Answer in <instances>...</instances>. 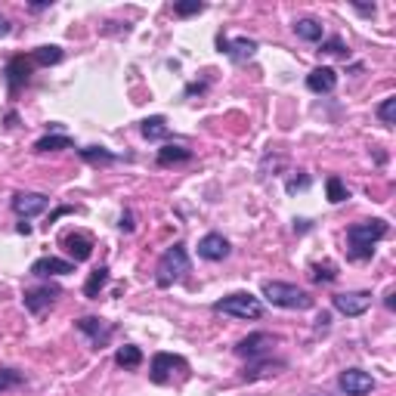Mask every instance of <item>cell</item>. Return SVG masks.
<instances>
[{"label": "cell", "mask_w": 396, "mask_h": 396, "mask_svg": "<svg viewBox=\"0 0 396 396\" xmlns=\"http://www.w3.org/2000/svg\"><path fill=\"white\" fill-rule=\"evenodd\" d=\"M387 232H390V226H387V220H381V217L353 223L350 229H347V248H350V257L353 260H371L375 245L387 236Z\"/></svg>", "instance_id": "6da1fadb"}, {"label": "cell", "mask_w": 396, "mask_h": 396, "mask_svg": "<svg viewBox=\"0 0 396 396\" xmlns=\"http://www.w3.org/2000/svg\"><path fill=\"white\" fill-rule=\"evenodd\" d=\"M186 272H189V254H186V245H174L161 254V260L155 266V285L158 288H171L174 282H180Z\"/></svg>", "instance_id": "7a4b0ae2"}, {"label": "cell", "mask_w": 396, "mask_h": 396, "mask_svg": "<svg viewBox=\"0 0 396 396\" xmlns=\"http://www.w3.org/2000/svg\"><path fill=\"white\" fill-rule=\"evenodd\" d=\"M263 297L272 306H282V310H310L313 306V297L304 288L288 285V282H263Z\"/></svg>", "instance_id": "3957f363"}, {"label": "cell", "mask_w": 396, "mask_h": 396, "mask_svg": "<svg viewBox=\"0 0 396 396\" xmlns=\"http://www.w3.org/2000/svg\"><path fill=\"white\" fill-rule=\"evenodd\" d=\"M214 313H223V316L232 319H260L263 316V304L260 297L248 294V291H236V294H226L223 301H217L211 306Z\"/></svg>", "instance_id": "277c9868"}, {"label": "cell", "mask_w": 396, "mask_h": 396, "mask_svg": "<svg viewBox=\"0 0 396 396\" xmlns=\"http://www.w3.org/2000/svg\"><path fill=\"white\" fill-rule=\"evenodd\" d=\"M276 344H279V341H276L272 335H266V331H254V335L241 337V341L236 344V356L248 359V362L263 359V356H270L272 347H276Z\"/></svg>", "instance_id": "5b68a950"}, {"label": "cell", "mask_w": 396, "mask_h": 396, "mask_svg": "<svg viewBox=\"0 0 396 396\" xmlns=\"http://www.w3.org/2000/svg\"><path fill=\"white\" fill-rule=\"evenodd\" d=\"M176 371H189L183 356H174V353H155L152 356V366H149V378L155 384H171Z\"/></svg>", "instance_id": "8992f818"}, {"label": "cell", "mask_w": 396, "mask_h": 396, "mask_svg": "<svg viewBox=\"0 0 396 396\" xmlns=\"http://www.w3.org/2000/svg\"><path fill=\"white\" fill-rule=\"evenodd\" d=\"M59 285H35V288H25V294H22V304H25V310L31 316H40V313H47L50 306L59 301Z\"/></svg>", "instance_id": "52a82bcc"}, {"label": "cell", "mask_w": 396, "mask_h": 396, "mask_svg": "<svg viewBox=\"0 0 396 396\" xmlns=\"http://www.w3.org/2000/svg\"><path fill=\"white\" fill-rule=\"evenodd\" d=\"M331 304H335V310L341 313V316L356 319V316H362V313H368L371 294L368 291H341V294L331 297Z\"/></svg>", "instance_id": "ba28073f"}, {"label": "cell", "mask_w": 396, "mask_h": 396, "mask_svg": "<svg viewBox=\"0 0 396 396\" xmlns=\"http://www.w3.org/2000/svg\"><path fill=\"white\" fill-rule=\"evenodd\" d=\"M337 387H341L344 396H368L375 390V378L362 368H347L337 375Z\"/></svg>", "instance_id": "9c48e42d"}, {"label": "cell", "mask_w": 396, "mask_h": 396, "mask_svg": "<svg viewBox=\"0 0 396 396\" xmlns=\"http://www.w3.org/2000/svg\"><path fill=\"white\" fill-rule=\"evenodd\" d=\"M10 205H13V211H16L19 220H31V217L44 214L47 208H50V198H47L44 192H16Z\"/></svg>", "instance_id": "30bf717a"}, {"label": "cell", "mask_w": 396, "mask_h": 396, "mask_svg": "<svg viewBox=\"0 0 396 396\" xmlns=\"http://www.w3.org/2000/svg\"><path fill=\"white\" fill-rule=\"evenodd\" d=\"M75 328L80 331V335L90 337V344L96 347V350H102V347L112 341V335H115V325H112V322H106V319H100V316H84V319H78Z\"/></svg>", "instance_id": "8fae6325"}, {"label": "cell", "mask_w": 396, "mask_h": 396, "mask_svg": "<svg viewBox=\"0 0 396 396\" xmlns=\"http://www.w3.org/2000/svg\"><path fill=\"white\" fill-rule=\"evenodd\" d=\"M217 47H220V53H226L232 62H248V59H254V53H257V40L251 37H236V40H229V37H223V35H217Z\"/></svg>", "instance_id": "7c38bea8"}, {"label": "cell", "mask_w": 396, "mask_h": 396, "mask_svg": "<svg viewBox=\"0 0 396 396\" xmlns=\"http://www.w3.org/2000/svg\"><path fill=\"white\" fill-rule=\"evenodd\" d=\"M229 251H232L229 239H223L220 232H208V236H201V241H198V257H201V260L220 263V260L229 257Z\"/></svg>", "instance_id": "4fadbf2b"}, {"label": "cell", "mask_w": 396, "mask_h": 396, "mask_svg": "<svg viewBox=\"0 0 396 396\" xmlns=\"http://www.w3.org/2000/svg\"><path fill=\"white\" fill-rule=\"evenodd\" d=\"M31 68H35V66H31V59H25V56H13V59L6 62L4 75H6V87H10V93H13V96L28 84Z\"/></svg>", "instance_id": "5bb4252c"}, {"label": "cell", "mask_w": 396, "mask_h": 396, "mask_svg": "<svg viewBox=\"0 0 396 396\" xmlns=\"http://www.w3.org/2000/svg\"><path fill=\"white\" fill-rule=\"evenodd\" d=\"M31 276L37 279H50V276H68V272H75V263L71 260H62V257H37L35 263H31Z\"/></svg>", "instance_id": "9a60e30c"}, {"label": "cell", "mask_w": 396, "mask_h": 396, "mask_svg": "<svg viewBox=\"0 0 396 396\" xmlns=\"http://www.w3.org/2000/svg\"><path fill=\"white\" fill-rule=\"evenodd\" d=\"M62 248H66V254L71 257V263H84V260H90V254H93V241H90V236H84V232H68V236L62 239Z\"/></svg>", "instance_id": "2e32d148"}, {"label": "cell", "mask_w": 396, "mask_h": 396, "mask_svg": "<svg viewBox=\"0 0 396 396\" xmlns=\"http://www.w3.org/2000/svg\"><path fill=\"white\" fill-rule=\"evenodd\" d=\"M337 87V71L335 68H328V66H319V68H313L310 75H306V90L310 93H331Z\"/></svg>", "instance_id": "e0dca14e"}, {"label": "cell", "mask_w": 396, "mask_h": 396, "mask_svg": "<svg viewBox=\"0 0 396 396\" xmlns=\"http://www.w3.org/2000/svg\"><path fill=\"white\" fill-rule=\"evenodd\" d=\"M279 368H285V362L282 359H270V356L254 359V362H248L245 371H241V381H260V378L279 375Z\"/></svg>", "instance_id": "ac0fdd59"}, {"label": "cell", "mask_w": 396, "mask_h": 396, "mask_svg": "<svg viewBox=\"0 0 396 396\" xmlns=\"http://www.w3.org/2000/svg\"><path fill=\"white\" fill-rule=\"evenodd\" d=\"M294 35L306 40V44H322V40H325V28H322L319 19L304 16V19H294Z\"/></svg>", "instance_id": "d6986e66"}, {"label": "cell", "mask_w": 396, "mask_h": 396, "mask_svg": "<svg viewBox=\"0 0 396 396\" xmlns=\"http://www.w3.org/2000/svg\"><path fill=\"white\" fill-rule=\"evenodd\" d=\"M192 158V149H186L180 143H167L158 149V164L161 167H171V164H183V161Z\"/></svg>", "instance_id": "ffe728a7"}, {"label": "cell", "mask_w": 396, "mask_h": 396, "mask_svg": "<svg viewBox=\"0 0 396 396\" xmlns=\"http://www.w3.org/2000/svg\"><path fill=\"white\" fill-rule=\"evenodd\" d=\"M115 366H118V368H124V371L140 368V366H143V350H140L136 344L118 347V350H115Z\"/></svg>", "instance_id": "44dd1931"}, {"label": "cell", "mask_w": 396, "mask_h": 396, "mask_svg": "<svg viewBox=\"0 0 396 396\" xmlns=\"http://www.w3.org/2000/svg\"><path fill=\"white\" fill-rule=\"evenodd\" d=\"M62 149H75L71 136H66V133H47V136H40V140L35 143L37 155H47V152H62Z\"/></svg>", "instance_id": "7402d4cb"}, {"label": "cell", "mask_w": 396, "mask_h": 396, "mask_svg": "<svg viewBox=\"0 0 396 396\" xmlns=\"http://www.w3.org/2000/svg\"><path fill=\"white\" fill-rule=\"evenodd\" d=\"M109 285V266L102 263V266H96V270L87 276L84 282V297H90V301H96V297L102 294V288Z\"/></svg>", "instance_id": "603a6c76"}, {"label": "cell", "mask_w": 396, "mask_h": 396, "mask_svg": "<svg viewBox=\"0 0 396 396\" xmlns=\"http://www.w3.org/2000/svg\"><path fill=\"white\" fill-rule=\"evenodd\" d=\"M140 133L145 136L149 143H155V140H167V118L164 115H152V118H145L143 124H140Z\"/></svg>", "instance_id": "cb8c5ba5"}, {"label": "cell", "mask_w": 396, "mask_h": 396, "mask_svg": "<svg viewBox=\"0 0 396 396\" xmlns=\"http://www.w3.org/2000/svg\"><path fill=\"white\" fill-rule=\"evenodd\" d=\"M31 59V66H40V68H50L56 66V62H62V47H56V44H47V47H37L35 53L28 56Z\"/></svg>", "instance_id": "d4e9b609"}, {"label": "cell", "mask_w": 396, "mask_h": 396, "mask_svg": "<svg viewBox=\"0 0 396 396\" xmlns=\"http://www.w3.org/2000/svg\"><path fill=\"white\" fill-rule=\"evenodd\" d=\"M78 155L87 161V164H112V161H118L121 155H115V152L102 149V145H87V149H78Z\"/></svg>", "instance_id": "484cf974"}, {"label": "cell", "mask_w": 396, "mask_h": 396, "mask_svg": "<svg viewBox=\"0 0 396 396\" xmlns=\"http://www.w3.org/2000/svg\"><path fill=\"white\" fill-rule=\"evenodd\" d=\"M325 196H328L331 205H344V201L350 198V189H347V183L341 180V176L331 174L328 180H325Z\"/></svg>", "instance_id": "4316f807"}, {"label": "cell", "mask_w": 396, "mask_h": 396, "mask_svg": "<svg viewBox=\"0 0 396 396\" xmlns=\"http://www.w3.org/2000/svg\"><path fill=\"white\" fill-rule=\"evenodd\" d=\"M375 115L381 118V124L393 127V124H396V96H384V100H381V106L375 109Z\"/></svg>", "instance_id": "83f0119b"}, {"label": "cell", "mask_w": 396, "mask_h": 396, "mask_svg": "<svg viewBox=\"0 0 396 396\" xmlns=\"http://www.w3.org/2000/svg\"><path fill=\"white\" fill-rule=\"evenodd\" d=\"M337 276H341V272H337L335 263H313V272H310L313 282H335Z\"/></svg>", "instance_id": "f1b7e54d"}, {"label": "cell", "mask_w": 396, "mask_h": 396, "mask_svg": "<svg viewBox=\"0 0 396 396\" xmlns=\"http://www.w3.org/2000/svg\"><path fill=\"white\" fill-rule=\"evenodd\" d=\"M198 13H205V4H201V0H180V4H174V16H180V19L198 16Z\"/></svg>", "instance_id": "f546056e"}, {"label": "cell", "mask_w": 396, "mask_h": 396, "mask_svg": "<svg viewBox=\"0 0 396 396\" xmlns=\"http://www.w3.org/2000/svg\"><path fill=\"white\" fill-rule=\"evenodd\" d=\"M319 53H328V56H344L347 59V44H344V37H328V40H322V50Z\"/></svg>", "instance_id": "4dcf8cb0"}, {"label": "cell", "mask_w": 396, "mask_h": 396, "mask_svg": "<svg viewBox=\"0 0 396 396\" xmlns=\"http://www.w3.org/2000/svg\"><path fill=\"white\" fill-rule=\"evenodd\" d=\"M121 232H133L136 229V223H133V211H124V214H121Z\"/></svg>", "instance_id": "1f68e13d"}, {"label": "cell", "mask_w": 396, "mask_h": 396, "mask_svg": "<svg viewBox=\"0 0 396 396\" xmlns=\"http://www.w3.org/2000/svg\"><path fill=\"white\" fill-rule=\"evenodd\" d=\"M310 186V176H297V180H288V192H297V189H306Z\"/></svg>", "instance_id": "d6a6232c"}, {"label": "cell", "mask_w": 396, "mask_h": 396, "mask_svg": "<svg viewBox=\"0 0 396 396\" xmlns=\"http://www.w3.org/2000/svg\"><path fill=\"white\" fill-rule=\"evenodd\" d=\"M353 10H356L359 16H366V19H371V16L378 13V10H375V4H371V6H368V4H353Z\"/></svg>", "instance_id": "836d02e7"}, {"label": "cell", "mask_w": 396, "mask_h": 396, "mask_svg": "<svg viewBox=\"0 0 396 396\" xmlns=\"http://www.w3.org/2000/svg\"><path fill=\"white\" fill-rule=\"evenodd\" d=\"M205 90H208V80H198V84L186 87V96H196V93H205Z\"/></svg>", "instance_id": "e575fe53"}, {"label": "cell", "mask_w": 396, "mask_h": 396, "mask_svg": "<svg viewBox=\"0 0 396 396\" xmlns=\"http://www.w3.org/2000/svg\"><path fill=\"white\" fill-rule=\"evenodd\" d=\"M71 211H75V208H68V205H62V208H56V211L50 214V223H56V220H59V217H66V214H71Z\"/></svg>", "instance_id": "d590c367"}, {"label": "cell", "mask_w": 396, "mask_h": 396, "mask_svg": "<svg viewBox=\"0 0 396 396\" xmlns=\"http://www.w3.org/2000/svg\"><path fill=\"white\" fill-rule=\"evenodd\" d=\"M331 325V316L328 313H319V319H316V331H325Z\"/></svg>", "instance_id": "8d00e7d4"}, {"label": "cell", "mask_w": 396, "mask_h": 396, "mask_svg": "<svg viewBox=\"0 0 396 396\" xmlns=\"http://www.w3.org/2000/svg\"><path fill=\"white\" fill-rule=\"evenodd\" d=\"M10 31H13V22L6 19V16H0V37H6Z\"/></svg>", "instance_id": "74e56055"}, {"label": "cell", "mask_w": 396, "mask_h": 396, "mask_svg": "<svg viewBox=\"0 0 396 396\" xmlns=\"http://www.w3.org/2000/svg\"><path fill=\"white\" fill-rule=\"evenodd\" d=\"M16 232H19V236H31V223L19 220V223H16Z\"/></svg>", "instance_id": "f35d334b"}, {"label": "cell", "mask_w": 396, "mask_h": 396, "mask_svg": "<svg viewBox=\"0 0 396 396\" xmlns=\"http://www.w3.org/2000/svg\"><path fill=\"white\" fill-rule=\"evenodd\" d=\"M47 6H53V0H37V4H31V10H47Z\"/></svg>", "instance_id": "ab89813d"}, {"label": "cell", "mask_w": 396, "mask_h": 396, "mask_svg": "<svg viewBox=\"0 0 396 396\" xmlns=\"http://www.w3.org/2000/svg\"><path fill=\"white\" fill-rule=\"evenodd\" d=\"M393 291H387V297H384V306H387V310H393V306H396V301H393Z\"/></svg>", "instance_id": "60d3db41"}, {"label": "cell", "mask_w": 396, "mask_h": 396, "mask_svg": "<svg viewBox=\"0 0 396 396\" xmlns=\"http://www.w3.org/2000/svg\"><path fill=\"white\" fill-rule=\"evenodd\" d=\"M6 124H10V127H19V115H16V112H10V115H6Z\"/></svg>", "instance_id": "b9f144b4"}, {"label": "cell", "mask_w": 396, "mask_h": 396, "mask_svg": "<svg viewBox=\"0 0 396 396\" xmlns=\"http://www.w3.org/2000/svg\"><path fill=\"white\" fill-rule=\"evenodd\" d=\"M6 387H10V381H6V378L0 375V390H6Z\"/></svg>", "instance_id": "7bdbcfd3"}, {"label": "cell", "mask_w": 396, "mask_h": 396, "mask_svg": "<svg viewBox=\"0 0 396 396\" xmlns=\"http://www.w3.org/2000/svg\"><path fill=\"white\" fill-rule=\"evenodd\" d=\"M322 396H325V393H322Z\"/></svg>", "instance_id": "ee69618b"}]
</instances>
